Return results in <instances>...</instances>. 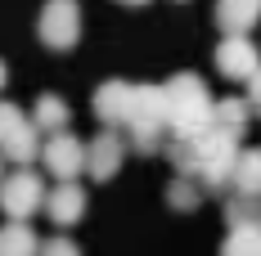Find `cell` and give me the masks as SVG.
I'll list each match as a JSON object with an SVG mask.
<instances>
[{
  "instance_id": "21",
  "label": "cell",
  "mask_w": 261,
  "mask_h": 256,
  "mask_svg": "<svg viewBox=\"0 0 261 256\" xmlns=\"http://www.w3.org/2000/svg\"><path fill=\"white\" fill-rule=\"evenodd\" d=\"M41 252H77V243H72V238H45Z\"/></svg>"
},
{
  "instance_id": "23",
  "label": "cell",
  "mask_w": 261,
  "mask_h": 256,
  "mask_svg": "<svg viewBox=\"0 0 261 256\" xmlns=\"http://www.w3.org/2000/svg\"><path fill=\"white\" fill-rule=\"evenodd\" d=\"M122 5H149V0H122Z\"/></svg>"
},
{
  "instance_id": "19",
  "label": "cell",
  "mask_w": 261,
  "mask_h": 256,
  "mask_svg": "<svg viewBox=\"0 0 261 256\" xmlns=\"http://www.w3.org/2000/svg\"><path fill=\"white\" fill-rule=\"evenodd\" d=\"M23 122H27V112L18 108V103H5V99H0V139H5L14 126H23Z\"/></svg>"
},
{
  "instance_id": "11",
  "label": "cell",
  "mask_w": 261,
  "mask_h": 256,
  "mask_svg": "<svg viewBox=\"0 0 261 256\" xmlns=\"http://www.w3.org/2000/svg\"><path fill=\"white\" fill-rule=\"evenodd\" d=\"M257 23H261V0H216L221 32H252Z\"/></svg>"
},
{
  "instance_id": "12",
  "label": "cell",
  "mask_w": 261,
  "mask_h": 256,
  "mask_svg": "<svg viewBox=\"0 0 261 256\" xmlns=\"http://www.w3.org/2000/svg\"><path fill=\"white\" fill-rule=\"evenodd\" d=\"M230 189H234V193H257L261 198V149H239L234 153Z\"/></svg>"
},
{
  "instance_id": "5",
  "label": "cell",
  "mask_w": 261,
  "mask_h": 256,
  "mask_svg": "<svg viewBox=\"0 0 261 256\" xmlns=\"http://www.w3.org/2000/svg\"><path fill=\"white\" fill-rule=\"evenodd\" d=\"M41 162L54 180H77L86 171V144L68 130H54V135L41 139Z\"/></svg>"
},
{
  "instance_id": "18",
  "label": "cell",
  "mask_w": 261,
  "mask_h": 256,
  "mask_svg": "<svg viewBox=\"0 0 261 256\" xmlns=\"http://www.w3.org/2000/svg\"><path fill=\"white\" fill-rule=\"evenodd\" d=\"M198 198H203V193L194 189V180H189V176H180L171 189H167V203L176 207V211H194V207H198Z\"/></svg>"
},
{
  "instance_id": "16",
  "label": "cell",
  "mask_w": 261,
  "mask_h": 256,
  "mask_svg": "<svg viewBox=\"0 0 261 256\" xmlns=\"http://www.w3.org/2000/svg\"><path fill=\"white\" fill-rule=\"evenodd\" d=\"M225 220L230 225H261V198L257 193H234L225 203Z\"/></svg>"
},
{
  "instance_id": "3",
  "label": "cell",
  "mask_w": 261,
  "mask_h": 256,
  "mask_svg": "<svg viewBox=\"0 0 261 256\" xmlns=\"http://www.w3.org/2000/svg\"><path fill=\"white\" fill-rule=\"evenodd\" d=\"M36 36H41V45L45 50H72L81 36V9L77 0H45V9H41V23H36Z\"/></svg>"
},
{
  "instance_id": "15",
  "label": "cell",
  "mask_w": 261,
  "mask_h": 256,
  "mask_svg": "<svg viewBox=\"0 0 261 256\" xmlns=\"http://www.w3.org/2000/svg\"><path fill=\"white\" fill-rule=\"evenodd\" d=\"M0 252L9 256V252H41V243H36V234L27 230L23 220H9V225H5V230H0Z\"/></svg>"
},
{
  "instance_id": "14",
  "label": "cell",
  "mask_w": 261,
  "mask_h": 256,
  "mask_svg": "<svg viewBox=\"0 0 261 256\" xmlns=\"http://www.w3.org/2000/svg\"><path fill=\"white\" fill-rule=\"evenodd\" d=\"M248 112H252L248 99H234V95H230V99H212V122L239 130V135H243V126H248Z\"/></svg>"
},
{
  "instance_id": "1",
  "label": "cell",
  "mask_w": 261,
  "mask_h": 256,
  "mask_svg": "<svg viewBox=\"0 0 261 256\" xmlns=\"http://www.w3.org/2000/svg\"><path fill=\"white\" fill-rule=\"evenodd\" d=\"M162 95H167V130L176 139H189V135L212 126V95H207V86H203V77L176 72L162 86Z\"/></svg>"
},
{
  "instance_id": "10",
  "label": "cell",
  "mask_w": 261,
  "mask_h": 256,
  "mask_svg": "<svg viewBox=\"0 0 261 256\" xmlns=\"http://www.w3.org/2000/svg\"><path fill=\"white\" fill-rule=\"evenodd\" d=\"M41 139H45V135L32 126V117H27L23 126H14L5 139H0V153L9 157V162H18V166H32V162L41 157Z\"/></svg>"
},
{
  "instance_id": "4",
  "label": "cell",
  "mask_w": 261,
  "mask_h": 256,
  "mask_svg": "<svg viewBox=\"0 0 261 256\" xmlns=\"http://www.w3.org/2000/svg\"><path fill=\"white\" fill-rule=\"evenodd\" d=\"M41 203H45V180L32 166H18L14 176L0 180V211L9 220H27L32 211H41Z\"/></svg>"
},
{
  "instance_id": "6",
  "label": "cell",
  "mask_w": 261,
  "mask_h": 256,
  "mask_svg": "<svg viewBox=\"0 0 261 256\" xmlns=\"http://www.w3.org/2000/svg\"><path fill=\"white\" fill-rule=\"evenodd\" d=\"M257 63H261V54H257V45L248 41V32H225V41L216 45V68H221V77L248 81L257 72Z\"/></svg>"
},
{
  "instance_id": "20",
  "label": "cell",
  "mask_w": 261,
  "mask_h": 256,
  "mask_svg": "<svg viewBox=\"0 0 261 256\" xmlns=\"http://www.w3.org/2000/svg\"><path fill=\"white\" fill-rule=\"evenodd\" d=\"M248 103H252V108H261V63H257V72L248 77Z\"/></svg>"
},
{
  "instance_id": "13",
  "label": "cell",
  "mask_w": 261,
  "mask_h": 256,
  "mask_svg": "<svg viewBox=\"0 0 261 256\" xmlns=\"http://www.w3.org/2000/svg\"><path fill=\"white\" fill-rule=\"evenodd\" d=\"M72 122V112H68V103L59 99V95H41L36 108H32V126L41 130V135H54V130H68Z\"/></svg>"
},
{
  "instance_id": "2",
  "label": "cell",
  "mask_w": 261,
  "mask_h": 256,
  "mask_svg": "<svg viewBox=\"0 0 261 256\" xmlns=\"http://www.w3.org/2000/svg\"><path fill=\"white\" fill-rule=\"evenodd\" d=\"M126 135L135 153H162V135H167V95H162V86H135L130 90Z\"/></svg>"
},
{
  "instance_id": "24",
  "label": "cell",
  "mask_w": 261,
  "mask_h": 256,
  "mask_svg": "<svg viewBox=\"0 0 261 256\" xmlns=\"http://www.w3.org/2000/svg\"><path fill=\"white\" fill-rule=\"evenodd\" d=\"M0 180H5V153H0Z\"/></svg>"
},
{
  "instance_id": "8",
  "label": "cell",
  "mask_w": 261,
  "mask_h": 256,
  "mask_svg": "<svg viewBox=\"0 0 261 256\" xmlns=\"http://www.w3.org/2000/svg\"><path fill=\"white\" fill-rule=\"evenodd\" d=\"M41 207H45V216H50L54 225L68 230V225H77L81 216H86V189H81L77 180H59V189H50Z\"/></svg>"
},
{
  "instance_id": "7",
  "label": "cell",
  "mask_w": 261,
  "mask_h": 256,
  "mask_svg": "<svg viewBox=\"0 0 261 256\" xmlns=\"http://www.w3.org/2000/svg\"><path fill=\"white\" fill-rule=\"evenodd\" d=\"M122 157H126V144H122V135L113 126H104V135H95L90 144H86V171L95 180H113L122 171Z\"/></svg>"
},
{
  "instance_id": "9",
  "label": "cell",
  "mask_w": 261,
  "mask_h": 256,
  "mask_svg": "<svg viewBox=\"0 0 261 256\" xmlns=\"http://www.w3.org/2000/svg\"><path fill=\"white\" fill-rule=\"evenodd\" d=\"M130 81H104L99 90H95V117L104 122V126H126V117H130Z\"/></svg>"
},
{
  "instance_id": "22",
  "label": "cell",
  "mask_w": 261,
  "mask_h": 256,
  "mask_svg": "<svg viewBox=\"0 0 261 256\" xmlns=\"http://www.w3.org/2000/svg\"><path fill=\"white\" fill-rule=\"evenodd\" d=\"M5 81H9V72H5V63H0V90H5Z\"/></svg>"
},
{
  "instance_id": "17",
  "label": "cell",
  "mask_w": 261,
  "mask_h": 256,
  "mask_svg": "<svg viewBox=\"0 0 261 256\" xmlns=\"http://www.w3.org/2000/svg\"><path fill=\"white\" fill-rule=\"evenodd\" d=\"M225 252H261V225H230Z\"/></svg>"
}]
</instances>
